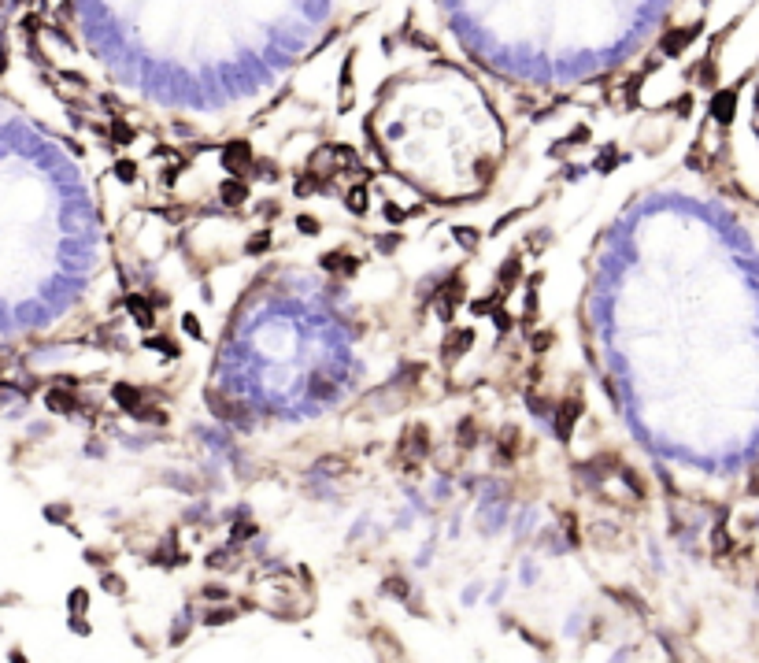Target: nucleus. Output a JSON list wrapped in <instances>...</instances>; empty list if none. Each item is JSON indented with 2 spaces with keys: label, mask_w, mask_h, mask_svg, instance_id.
<instances>
[{
  "label": "nucleus",
  "mask_w": 759,
  "mask_h": 663,
  "mask_svg": "<svg viewBox=\"0 0 759 663\" xmlns=\"http://www.w3.org/2000/svg\"><path fill=\"white\" fill-rule=\"evenodd\" d=\"M463 11L478 19L481 30L493 37H530L545 26H556L559 37L593 41L604 34L634 30L641 11H652L659 0H460Z\"/></svg>",
  "instance_id": "1"
}]
</instances>
